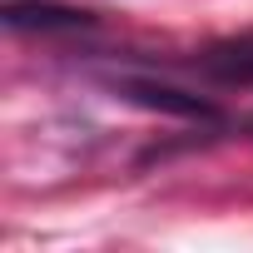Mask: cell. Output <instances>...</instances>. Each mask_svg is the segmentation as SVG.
Here are the masks:
<instances>
[{
    "label": "cell",
    "mask_w": 253,
    "mask_h": 253,
    "mask_svg": "<svg viewBox=\"0 0 253 253\" xmlns=\"http://www.w3.org/2000/svg\"><path fill=\"white\" fill-rule=\"evenodd\" d=\"M218 80H253V40H243V45H223V50H213L209 60H204Z\"/></svg>",
    "instance_id": "7a4b0ae2"
},
{
    "label": "cell",
    "mask_w": 253,
    "mask_h": 253,
    "mask_svg": "<svg viewBox=\"0 0 253 253\" xmlns=\"http://www.w3.org/2000/svg\"><path fill=\"white\" fill-rule=\"evenodd\" d=\"M5 25L10 30H80V25H89V10L55 5V0H10Z\"/></svg>",
    "instance_id": "6da1fadb"
}]
</instances>
